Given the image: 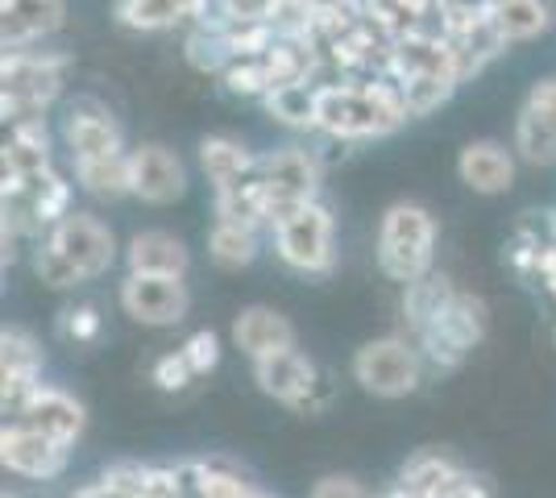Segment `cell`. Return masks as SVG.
<instances>
[{
	"label": "cell",
	"instance_id": "cell-1",
	"mask_svg": "<svg viewBox=\"0 0 556 498\" xmlns=\"http://www.w3.org/2000/svg\"><path fill=\"white\" fill-rule=\"evenodd\" d=\"M407 117L403 100L391 79L374 84H332L320 92V129L332 142H362V138H387Z\"/></svg>",
	"mask_w": 556,
	"mask_h": 498
},
{
	"label": "cell",
	"instance_id": "cell-2",
	"mask_svg": "<svg viewBox=\"0 0 556 498\" xmlns=\"http://www.w3.org/2000/svg\"><path fill=\"white\" fill-rule=\"evenodd\" d=\"M67 72L71 54L4 50V63H0V117H4V125L47 120L42 113L63 95Z\"/></svg>",
	"mask_w": 556,
	"mask_h": 498
},
{
	"label": "cell",
	"instance_id": "cell-3",
	"mask_svg": "<svg viewBox=\"0 0 556 498\" xmlns=\"http://www.w3.org/2000/svg\"><path fill=\"white\" fill-rule=\"evenodd\" d=\"M437 258V220L419 204H391L378 225V270L391 283L412 286L416 279L432 274Z\"/></svg>",
	"mask_w": 556,
	"mask_h": 498
},
{
	"label": "cell",
	"instance_id": "cell-4",
	"mask_svg": "<svg viewBox=\"0 0 556 498\" xmlns=\"http://www.w3.org/2000/svg\"><path fill=\"white\" fill-rule=\"evenodd\" d=\"M424 370H428V361L416 349V341L399 336V332L366 341L349 361L353 382L374 399H407V395H416L419 382H424Z\"/></svg>",
	"mask_w": 556,
	"mask_h": 498
},
{
	"label": "cell",
	"instance_id": "cell-5",
	"mask_svg": "<svg viewBox=\"0 0 556 498\" xmlns=\"http://www.w3.org/2000/svg\"><path fill=\"white\" fill-rule=\"evenodd\" d=\"M257 183L266 195V216H270V229L278 220H287L291 213H300L307 204H316V191H320V158L312 150L300 145H282L257 158Z\"/></svg>",
	"mask_w": 556,
	"mask_h": 498
},
{
	"label": "cell",
	"instance_id": "cell-6",
	"mask_svg": "<svg viewBox=\"0 0 556 498\" xmlns=\"http://www.w3.org/2000/svg\"><path fill=\"white\" fill-rule=\"evenodd\" d=\"M482 336H486V304L478 295L462 291L453 299V308L444 311L432 329H424L412 341H416V349L428 361V370L448 374V370H457L465 357L482 345Z\"/></svg>",
	"mask_w": 556,
	"mask_h": 498
},
{
	"label": "cell",
	"instance_id": "cell-7",
	"mask_svg": "<svg viewBox=\"0 0 556 498\" xmlns=\"http://www.w3.org/2000/svg\"><path fill=\"white\" fill-rule=\"evenodd\" d=\"M275 254L300 274H328L337 266V220L320 200L278 220Z\"/></svg>",
	"mask_w": 556,
	"mask_h": 498
},
{
	"label": "cell",
	"instance_id": "cell-8",
	"mask_svg": "<svg viewBox=\"0 0 556 498\" xmlns=\"http://www.w3.org/2000/svg\"><path fill=\"white\" fill-rule=\"evenodd\" d=\"M254 382L262 395H270L282 407H300V411H320L328 404L325 374L316 370V361L295 349H282L254 361Z\"/></svg>",
	"mask_w": 556,
	"mask_h": 498
},
{
	"label": "cell",
	"instance_id": "cell-9",
	"mask_svg": "<svg viewBox=\"0 0 556 498\" xmlns=\"http://www.w3.org/2000/svg\"><path fill=\"white\" fill-rule=\"evenodd\" d=\"M116 304L129 320L146 329H175L191 311L184 279H159V274H125L116 286Z\"/></svg>",
	"mask_w": 556,
	"mask_h": 498
},
{
	"label": "cell",
	"instance_id": "cell-10",
	"mask_svg": "<svg viewBox=\"0 0 556 498\" xmlns=\"http://www.w3.org/2000/svg\"><path fill=\"white\" fill-rule=\"evenodd\" d=\"M4 424L34 427V432H42L50 440L75 449V440L84 436V424H88V411H84V404L71 391L54 386V382H38L13 411H4Z\"/></svg>",
	"mask_w": 556,
	"mask_h": 498
},
{
	"label": "cell",
	"instance_id": "cell-11",
	"mask_svg": "<svg viewBox=\"0 0 556 498\" xmlns=\"http://www.w3.org/2000/svg\"><path fill=\"white\" fill-rule=\"evenodd\" d=\"M47 241L71 261V266H75V270H79V274H84V283L100 279V274L116 261L113 229L88 213H71L67 220H59V225L47 233Z\"/></svg>",
	"mask_w": 556,
	"mask_h": 498
},
{
	"label": "cell",
	"instance_id": "cell-12",
	"mask_svg": "<svg viewBox=\"0 0 556 498\" xmlns=\"http://www.w3.org/2000/svg\"><path fill=\"white\" fill-rule=\"evenodd\" d=\"M0 461L9 474L29 477V482H54V477L67 474L71 445H59L34 427L4 424L0 427Z\"/></svg>",
	"mask_w": 556,
	"mask_h": 498
},
{
	"label": "cell",
	"instance_id": "cell-13",
	"mask_svg": "<svg viewBox=\"0 0 556 498\" xmlns=\"http://www.w3.org/2000/svg\"><path fill=\"white\" fill-rule=\"evenodd\" d=\"M63 138H67L71 163L79 158H113V154H129L125 150V138H121V125L109 117V108L84 95L67 108V120H63Z\"/></svg>",
	"mask_w": 556,
	"mask_h": 498
},
{
	"label": "cell",
	"instance_id": "cell-14",
	"mask_svg": "<svg viewBox=\"0 0 556 498\" xmlns=\"http://www.w3.org/2000/svg\"><path fill=\"white\" fill-rule=\"evenodd\" d=\"M129 175H134V195L141 204H175L187 191V166L175 150L166 145H138L129 150Z\"/></svg>",
	"mask_w": 556,
	"mask_h": 498
},
{
	"label": "cell",
	"instance_id": "cell-15",
	"mask_svg": "<svg viewBox=\"0 0 556 498\" xmlns=\"http://www.w3.org/2000/svg\"><path fill=\"white\" fill-rule=\"evenodd\" d=\"M42 366H47V354L34 332H0V411H13L42 382Z\"/></svg>",
	"mask_w": 556,
	"mask_h": 498
},
{
	"label": "cell",
	"instance_id": "cell-16",
	"mask_svg": "<svg viewBox=\"0 0 556 498\" xmlns=\"http://www.w3.org/2000/svg\"><path fill=\"white\" fill-rule=\"evenodd\" d=\"M67 25V0H0V42L4 50H34Z\"/></svg>",
	"mask_w": 556,
	"mask_h": 498
},
{
	"label": "cell",
	"instance_id": "cell-17",
	"mask_svg": "<svg viewBox=\"0 0 556 498\" xmlns=\"http://www.w3.org/2000/svg\"><path fill=\"white\" fill-rule=\"evenodd\" d=\"M391 84H407V79H457L453 72V54L437 34H412L399 38L391 50ZM462 84V79H457Z\"/></svg>",
	"mask_w": 556,
	"mask_h": 498
},
{
	"label": "cell",
	"instance_id": "cell-18",
	"mask_svg": "<svg viewBox=\"0 0 556 498\" xmlns=\"http://www.w3.org/2000/svg\"><path fill=\"white\" fill-rule=\"evenodd\" d=\"M232 345L250 361H262V357L282 354V349H295V329L282 311L257 304V308H245L232 320Z\"/></svg>",
	"mask_w": 556,
	"mask_h": 498
},
{
	"label": "cell",
	"instance_id": "cell-19",
	"mask_svg": "<svg viewBox=\"0 0 556 498\" xmlns=\"http://www.w3.org/2000/svg\"><path fill=\"white\" fill-rule=\"evenodd\" d=\"M125 266H129V274L184 279L187 266H191V254H187V245L175 238V233L146 229V233H134L129 245H125Z\"/></svg>",
	"mask_w": 556,
	"mask_h": 498
},
{
	"label": "cell",
	"instance_id": "cell-20",
	"mask_svg": "<svg viewBox=\"0 0 556 498\" xmlns=\"http://www.w3.org/2000/svg\"><path fill=\"white\" fill-rule=\"evenodd\" d=\"M457 175L465 188L478 195H503L515 183V158L507 145L498 142H469L457 154Z\"/></svg>",
	"mask_w": 556,
	"mask_h": 498
},
{
	"label": "cell",
	"instance_id": "cell-21",
	"mask_svg": "<svg viewBox=\"0 0 556 498\" xmlns=\"http://www.w3.org/2000/svg\"><path fill=\"white\" fill-rule=\"evenodd\" d=\"M444 47L453 54V72L465 84V79L486 72V63H494L507 50V38L498 34V25L490 22V17H482V22H469L462 29H448L444 34Z\"/></svg>",
	"mask_w": 556,
	"mask_h": 498
},
{
	"label": "cell",
	"instance_id": "cell-22",
	"mask_svg": "<svg viewBox=\"0 0 556 498\" xmlns=\"http://www.w3.org/2000/svg\"><path fill=\"white\" fill-rule=\"evenodd\" d=\"M216 0H116V22L129 29H170L179 22H212Z\"/></svg>",
	"mask_w": 556,
	"mask_h": 498
},
{
	"label": "cell",
	"instance_id": "cell-23",
	"mask_svg": "<svg viewBox=\"0 0 556 498\" xmlns=\"http://www.w3.org/2000/svg\"><path fill=\"white\" fill-rule=\"evenodd\" d=\"M50 166V133L47 120L9 125V142L0 150V179H34L47 175Z\"/></svg>",
	"mask_w": 556,
	"mask_h": 498
},
{
	"label": "cell",
	"instance_id": "cell-24",
	"mask_svg": "<svg viewBox=\"0 0 556 498\" xmlns=\"http://www.w3.org/2000/svg\"><path fill=\"white\" fill-rule=\"evenodd\" d=\"M462 291L453 286L448 274H424L412 286H403V324H407V336H419L424 329H432L444 311L453 308Z\"/></svg>",
	"mask_w": 556,
	"mask_h": 498
},
{
	"label": "cell",
	"instance_id": "cell-25",
	"mask_svg": "<svg viewBox=\"0 0 556 498\" xmlns=\"http://www.w3.org/2000/svg\"><path fill=\"white\" fill-rule=\"evenodd\" d=\"M462 470H465V465H462V461H453L448 452L419 449V452H412V457L403 461V470H399V477H394V482H403L407 490H416V495H424V498H444Z\"/></svg>",
	"mask_w": 556,
	"mask_h": 498
},
{
	"label": "cell",
	"instance_id": "cell-26",
	"mask_svg": "<svg viewBox=\"0 0 556 498\" xmlns=\"http://www.w3.org/2000/svg\"><path fill=\"white\" fill-rule=\"evenodd\" d=\"M320 84H291V88H278L262 100L266 117L287 125V129H303V133H316L320 129Z\"/></svg>",
	"mask_w": 556,
	"mask_h": 498
},
{
	"label": "cell",
	"instance_id": "cell-27",
	"mask_svg": "<svg viewBox=\"0 0 556 498\" xmlns=\"http://www.w3.org/2000/svg\"><path fill=\"white\" fill-rule=\"evenodd\" d=\"M200 166H204L212 191H216V188H225V183H237V179L254 175L257 154H250L237 138L216 133V138H204V142H200Z\"/></svg>",
	"mask_w": 556,
	"mask_h": 498
},
{
	"label": "cell",
	"instance_id": "cell-28",
	"mask_svg": "<svg viewBox=\"0 0 556 498\" xmlns=\"http://www.w3.org/2000/svg\"><path fill=\"white\" fill-rule=\"evenodd\" d=\"M184 59L200 75H225L229 72V63L237 59V54H232V42H229V25L220 22V17L200 22L191 34H187Z\"/></svg>",
	"mask_w": 556,
	"mask_h": 498
},
{
	"label": "cell",
	"instance_id": "cell-29",
	"mask_svg": "<svg viewBox=\"0 0 556 498\" xmlns=\"http://www.w3.org/2000/svg\"><path fill=\"white\" fill-rule=\"evenodd\" d=\"M75 183L88 191V195H96V200L134 195L129 154H113V158H79V163H75Z\"/></svg>",
	"mask_w": 556,
	"mask_h": 498
},
{
	"label": "cell",
	"instance_id": "cell-30",
	"mask_svg": "<svg viewBox=\"0 0 556 498\" xmlns=\"http://www.w3.org/2000/svg\"><path fill=\"white\" fill-rule=\"evenodd\" d=\"M515 150L532 166H556V120L544 117L540 108L523 104L515 120Z\"/></svg>",
	"mask_w": 556,
	"mask_h": 498
},
{
	"label": "cell",
	"instance_id": "cell-31",
	"mask_svg": "<svg viewBox=\"0 0 556 498\" xmlns=\"http://www.w3.org/2000/svg\"><path fill=\"white\" fill-rule=\"evenodd\" d=\"M490 22L498 25V34L510 42H532L548 29V4L544 0H503L490 9Z\"/></svg>",
	"mask_w": 556,
	"mask_h": 498
},
{
	"label": "cell",
	"instance_id": "cell-32",
	"mask_svg": "<svg viewBox=\"0 0 556 498\" xmlns=\"http://www.w3.org/2000/svg\"><path fill=\"white\" fill-rule=\"evenodd\" d=\"M208 254H212L216 266H225V270H241V266H250V261L262 254V238H257V229L216 220V225H212V233H208Z\"/></svg>",
	"mask_w": 556,
	"mask_h": 498
},
{
	"label": "cell",
	"instance_id": "cell-33",
	"mask_svg": "<svg viewBox=\"0 0 556 498\" xmlns=\"http://www.w3.org/2000/svg\"><path fill=\"white\" fill-rule=\"evenodd\" d=\"M394 92L403 100L407 117H428L457 92V79H407V84H394Z\"/></svg>",
	"mask_w": 556,
	"mask_h": 498
},
{
	"label": "cell",
	"instance_id": "cell-34",
	"mask_svg": "<svg viewBox=\"0 0 556 498\" xmlns=\"http://www.w3.org/2000/svg\"><path fill=\"white\" fill-rule=\"evenodd\" d=\"M220 84H225L232 95L266 100V95H270V67H266V59H232L229 72L220 75Z\"/></svg>",
	"mask_w": 556,
	"mask_h": 498
},
{
	"label": "cell",
	"instance_id": "cell-35",
	"mask_svg": "<svg viewBox=\"0 0 556 498\" xmlns=\"http://www.w3.org/2000/svg\"><path fill=\"white\" fill-rule=\"evenodd\" d=\"M34 274H38L50 291H71V286L84 283V274H79V270H75V266H71V261L63 258L47 238L34 245Z\"/></svg>",
	"mask_w": 556,
	"mask_h": 498
},
{
	"label": "cell",
	"instance_id": "cell-36",
	"mask_svg": "<svg viewBox=\"0 0 556 498\" xmlns=\"http://www.w3.org/2000/svg\"><path fill=\"white\" fill-rule=\"evenodd\" d=\"M54 329L71 345H92L104 324H100V308L96 304H71V308L59 311V324Z\"/></svg>",
	"mask_w": 556,
	"mask_h": 498
},
{
	"label": "cell",
	"instance_id": "cell-37",
	"mask_svg": "<svg viewBox=\"0 0 556 498\" xmlns=\"http://www.w3.org/2000/svg\"><path fill=\"white\" fill-rule=\"evenodd\" d=\"M179 354H184L187 366L195 370V379H204V374H212V370L220 366V336L212 329H195L184 345H179Z\"/></svg>",
	"mask_w": 556,
	"mask_h": 498
},
{
	"label": "cell",
	"instance_id": "cell-38",
	"mask_svg": "<svg viewBox=\"0 0 556 498\" xmlns=\"http://www.w3.org/2000/svg\"><path fill=\"white\" fill-rule=\"evenodd\" d=\"M150 382H154L159 391H166V395H179V391H187V386L195 382V370L187 366V357L179 354V349H170V354H163L159 361H154Z\"/></svg>",
	"mask_w": 556,
	"mask_h": 498
},
{
	"label": "cell",
	"instance_id": "cell-39",
	"mask_svg": "<svg viewBox=\"0 0 556 498\" xmlns=\"http://www.w3.org/2000/svg\"><path fill=\"white\" fill-rule=\"evenodd\" d=\"M307 498H382V490H374L370 482L353 474H325L312 482Z\"/></svg>",
	"mask_w": 556,
	"mask_h": 498
},
{
	"label": "cell",
	"instance_id": "cell-40",
	"mask_svg": "<svg viewBox=\"0 0 556 498\" xmlns=\"http://www.w3.org/2000/svg\"><path fill=\"white\" fill-rule=\"evenodd\" d=\"M278 9V0H216V17L220 22H270Z\"/></svg>",
	"mask_w": 556,
	"mask_h": 498
},
{
	"label": "cell",
	"instance_id": "cell-41",
	"mask_svg": "<svg viewBox=\"0 0 556 498\" xmlns=\"http://www.w3.org/2000/svg\"><path fill=\"white\" fill-rule=\"evenodd\" d=\"M444 498H494V486H490L482 474H473V470H462L457 482L448 486V495Z\"/></svg>",
	"mask_w": 556,
	"mask_h": 498
},
{
	"label": "cell",
	"instance_id": "cell-42",
	"mask_svg": "<svg viewBox=\"0 0 556 498\" xmlns=\"http://www.w3.org/2000/svg\"><path fill=\"white\" fill-rule=\"evenodd\" d=\"M528 104L532 108H540L544 117H553L556 120V75L553 79H540L532 92H528Z\"/></svg>",
	"mask_w": 556,
	"mask_h": 498
},
{
	"label": "cell",
	"instance_id": "cell-43",
	"mask_svg": "<svg viewBox=\"0 0 556 498\" xmlns=\"http://www.w3.org/2000/svg\"><path fill=\"white\" fill-rule=\"evenodd\" d=\"M303 9H312V13H332V9H345L349 0H300Z\"/></svg>",
	"mask_w": 556,
	"mask_h": 498
},
{
	"label": "cell",
	"instance_id": "cell-44",
	"mask_svg": "<svg viewBox=\"0 0 556 498\" xmlns=\"http://www.w3.org/2000/svg\"><path fill=\"white\" fill-rule=\"evenodd\" d=\"M382 498H424V495H416V490H407L403 482H391V486L382 490Z\"/></svg>",
	"mask_w": 556,
	"mask_h": 498
},
{
	"label": "cell",
	"instance_id": "cell-45",
	"mask_svg": "<svg viewBox=\"0 0 556 498\" xmlns=\"http://www.w3.org/2000/svg\"><path fill=\"white\" fill-rule=\"evenodd\" d=\"M245 498H275V495H266L262 486H254V490H250V495H245Z\"/></svg>",
	"mask_w": 556,
	"mask_h": 498
},
{
	"label": "cell",
	"instance_id": "cell-46",
	"mask_svg": "<svg viewBox=\"0 0 556 498\" xmlns=\"http://www.w3.org/2000/svg\"><path fill=\"white\" fill-rule=\"evenodd\" d=\"M0 498H22V495H17V490H4V495H0Z\"/></svg>",
	"mask_w": 556,
	"mask_h": 498
},
{
	"label": "cell",
	"instance_id": "cell-47",
	"mask_svg": "<svg viewBox=\"0 0 556 498\" xmlns=\"http://www.w3.org/2000/svg\"><path fill=\"white\" fill-rule=\"evenodd\" d=\"M494 4H503V0H494Z\"/></svg>",
	"mask_w": 556,
	"mask_h": 498
},
{
	"label": "cell",
	"instance_id": "cell-48",
	"mask_svg": "<svg viewBox=\"0 0 556 498\" xmlns=\"http://www.w3.org/2000/svg\"><path fill=\"white\" fill-rule=\"evenodd\" d=\"M553 336H556V332H553Z\"/></svg>",
	"mask_w": 556,
	"mask_h": 498
}]
</instances>
